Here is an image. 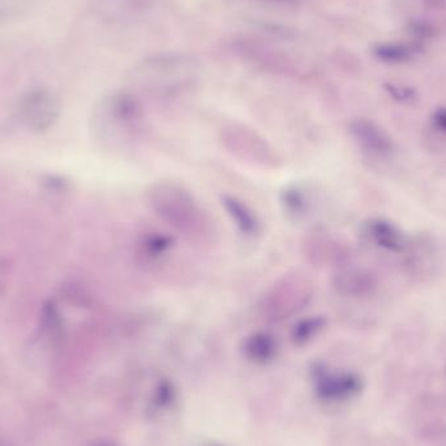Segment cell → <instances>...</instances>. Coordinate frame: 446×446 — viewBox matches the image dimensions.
Returning <instances> with one entry per match:
<instances>
[{
    "mask_svg": "<svg viewBox=\"0 0 446 446\" xmlns=\"http://www.w3.org/2000/svg\"><path fill=\"white\" fill-rule=\"evenodd\" d=\"M282 203L285 206V211L294 218H300L308 209V201L305 196L297 187L290 188L283 192Z\"/></svg>",
    "mask_w": 446,
    "mask_h": 446,
    "instance_id": "obj_13",
    "label": "cell"
},
{
    "mask_svg": "<svg viewBox=\"0 0 446 446\" xmlns=\"http://www.w3.org/2000/svg\"><path fill=\"white\" fill-rule=\"evenodd\" d=\"M411 31L422 38H430L435 33V29L430 26V23H423V21H414L411 23Z\"/></svg>",
    "mask_w": 446,
    "mask_h": 446,
    "instance_id": "obj_16",
    "label": "cell"
},
{
    "mask_svg": "<svg viewBox=\"0 0 446 446\" xmlns=\"http://www.w3.org/2000/svg\"><path fill=\"white\" fill-rule=\"evenodd\" d=\"M270 1H275V3H283V4H295L299 0H270Z\"/></svg>",
    "mask_w": 446,
    "mask_h": 446,
    "instance_id": "obj_20",
    "label": "cell"
},
{
    "mask_svg": "<svg viewBox=\"0 0 446 446\" xmlns=\"http://www.w3.org/2000/svg\"><path fill=\"white\" fill-rule=\"evenodd\" d=\"M371 233L373 235L376 242L383 248L391 250H402V244L399 243V235L391 223L385 221H375L371 225Z\"/></svg>",
    "mask_w": 446,
    "mask_h": 446,
    "instance_id": "obj_11",
    "label": "cell"
},
{
    "mask_svg": "<svg viewBox=\"0 0 446 446\" xmlns=\"http://www.w3.org/2000/svg\"><path fill=\"white\" fill-rule=\"evenodd\" d=\"M350 131L360 147L367 152L380 156H385L391 152V141L373 123L364 119L354 120L350 124Z\"/></svg>",
    "mask_w": 446,
    "mask_h": 446,
    "instance_id": "obj_8",
    "label": "cell"
},
{
    "mask_svg": "<svg viewBox=\"0 0 446 446\" xmlns=\"http://www.w3.org/2000/svg\"><path fill=\"white\" fill-rule=\"evenodd\" d=\"M211 446H221V445H211Z\"/></svg>",
    "mask_w": 446,
    "mask_h": 446,
    "instance_id": "obj_21",
    "label": "cell"
},
{
    "mask_svg": "<svg viewBox=\"0 0 446 446\" xmlns=\"http://www.w3.org/2000/svg\"><path fill=\"white\" fill-rule=\"evenodd\" d=\"M171 238L161 235L159 233H150L147 236H144L139 243L140 255L150 261L158 260L167 253V250L171 248Z\"/></svg>",
    "mask_w": 446,
    "mask_h": 446,
    "instance_id": "obj_10",
    "label": "cell"
},
{
    "mask_svg": "<svg viewBox=\"0 0 446 446\" xmlns=\"http://www.w3.org/2000/svg\"><path fill=\"white\" fill-rule=\"evenodd\" d=\"M326 320L320 316H314L311 319L300 321L292 330V341L297 344H304L309 342L313 336H317L322 329L325 328Z\"/></svg>",
    "mask_w": 446,
    "mask_h": 446,
    "instance_id": "obj_12",
    "label": "cell"
},
{
    "mask_svg": "<svg viewBox=\"0 0 446 446\" xmlns=\"http://www.w3.org/2000/svg\"><path fill=\"white\" fill-rule=\"evenodd\" d=\"M147 201L158 218L180 234L198 236L209 230V221L200 203L189 191L175 183L158 181L149 186Z\"/></svg>",
    "mask_w": 446,
    "mask_h": 446,
    "instance_id": "obj_1",
    "label": "cell"
},
{
    "mask_svg": "<svg viewBox=\"0 0 446 446\" xmlns=\"http://www.w3.org/2000/svg\"><path fill=\"white\" fill-rule=\"evenodd\" d=\"M316 393L324 400H344L359 394L363 381L359 376L351 372H330L325 368L314 371Z\"/></svg>",
    "mask_w": 446,
    "mask_h": 446,
    "instance_id": "obj_4",
    "label": "cell"
},
{
    "mask_svg": "<svg viewBox=\"0 0 446 446\" xmlns=\"http://www.w3.org/2000/svg\"><path fill=\"white\" fill-rule=\"evenodd\" d=\"M225 148L234 156L266 169L278 167L281 159L270 144L257 132L243 125H231L222 132Z\"/></svg>",
    "mask_w": 446,
    "mask_h": 446,
    "instance_id": "obj_3",
    "label": "cell"
},
{
    "mask_svg": "<svg viewBox=\"0 0 446 446\" xmlns=\"http://www.w3.org/2000/svg\"><path fill=\"white\" fill-rule=\"evenodd\" d=\"M222 206L227 211L236 228L244 236H256L261 230V223L256 213L235 196H222Z\"/></svg>",
    "mask_w": 446,
    "mask_h": 446,
    "instance_id": "obj_7",
    "label": "cell"
},
{
    "mask_svg": "<svg viewBox=\"0 0 446 446\" xmlns=\"http://www.w3.org/2000/svg\"><path fill=\"white\" fill-rule=\"evenodd\" d=\"M413 53L410 47L403 45H381L375 48V55L378 59L391 63L406 62L411 59Z\"/></svg>",
    "mask_w": 446,
    "mask_h": 446,
    "instance_id": "obj_14",
    "label": "cell"
},
{
    "mask_svg": "<svg viewBox=\"0 0 446 446\" xmlns=\"http://www.w3.org/2000/svg\"><path fill=\"white\" fill-rule=\"evenodd\" d=\"M311 299L312 283L302 275H290L269 291L261 308L272 319H286L303 309Z\"/></svg>",
    "mask_w": 446,
    "mask_h": 446,
    "instance_id": "obj_2",
    "label": "cell"
},
{
    "mask_svg": "<svg viewBox=\"0 0 446 446\" xmlns=\"http://www.w3.org/2000/svg\"><path fill=\"white\" fill-rule=\"evenodd\" d=\"M93 446H117L112 441H100V442H95Z\"/></svg>",
    "mask_w": 446,
    "mask_h": 446,
    "instance_id": "obj_19",
    "label": "cell"
},
{
    "mask_svg": "<svg viewBox=\"0 0 446 446\" xmlns=\"http://www.w3.org/2000/svg\"><path fill=\"white\" fill-rule=\"evenodd\" d=\"M277 350H278L277 339L274 338V336L265 331L255 333L248 336L244 341V346H243L244 355L250 361L260 363V364H264L273 359Z\"/></svg>",
    "mask_w": 446,
    "mask_h": 446,
    "instance_id": "obj_9",
    "label": "cell"
},
{
    "mask_svg": "<svg viewBox=\"0 0 446 446\" xmlns=\"http://www.w3.org/2000/svg\"><path fill=\"white\" fill-rule=\"evenodd\" d=\"M175 395V391H174V386L169 381H161L156 386V391H154V397H153V405L156 408H164L167 407L172 402Z\"/></svg>",
    "mask_w": 446,
    "mask_h": 446,
    "instance_id": "obj_15",
    "label": "cell"
},
{
    "mask_svg": "<svg viewBox=\"0 0 446 446\" xmlns=\"http://www.w3.org/2000/svg\"><path fill=\"white\" fill-rule=\"evenodd\" d=\"M103 119H109L122 136H134L142 124V109L139 102L128 94L111 97L103 107Z\"/></svg>",
    "mask_w": 446,
    "mask_h": 446,
    "instance_id": "obj_5",
    "label": "cell"
},
{
    "mask_svg": "<svg viewBox=\"0 0 446 446\" xmlns=\"http://www.w3.org/2000/svg\"><path fill=\"white\" fill-rule=\"evenodd\" d=\"M433 123L436 127H438L440 129L445 131L446 132V110L440 109L433 114Z\"/></svg>",
    "mask_w": 446,
    "mask_h": 446,
    "instance_id": "obj_18",
    "label": "cell"
},
{
    "mask_svg": "<svg viewBox=\"0 0 446 446\" xmlns=\"http://www.w3.org/2000/svg\"><path fill=\"white\" fill-rule=\"evenodd\" d=\"M21 112L28 124L34 128H46L53 123L58 107L51 94L43 90L31 92L23 100Z\"/></svg>",
    "mask_w": 446,
    "mask_h": 446,
    "instance_id": "obj_6",
    "label": "cell"
},
{
    "mask_svg": "<svg viewBox=\"0 0 446 446\" xmlns=\"http://www.w3.org/2000/svg\"><path fill=\"white\" fill-rule=\"evenodd\" d=\"M386 89L391 92V95L397 100H407L410 97H413L414 92L411 89H405V87H395V86L386 85Z\"/></svg>",
    "mask_w": 446,
    "mask_h": 446,
    "instance_id": "obj_17",
    "label": "cell"
}]
</instances>
